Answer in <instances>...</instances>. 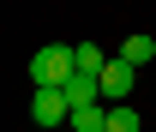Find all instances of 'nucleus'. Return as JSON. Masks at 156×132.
Masks as SVG:
<instances>
[{
    "instance_id": "7ed1b4c3",
    "label": "nucleus",
    "mask_w": 156,
    "mask_h": 132,
    "mask_svg": "<svg viewBox=\"0 0 156 132\" xmlns=\"http://www.w3.org/2000/svg\"><path fill=\"white\" fill-rule=\"evenodd\" d=\"M102 102H126V96L138 90V66L132 60H120V54H108V66H102Z\"/></svg>"
},
{
    "instance_id": "6e6552de",
    "label": "nucleus",
    "mask_w": 156,
    "mask_h": 132,
    "mask_svg": "<svg viewBox=\"0 0 156 132\" xmlns=\"http://www.w3.org/2000/svg\"><path fill=\"white\" fill-rule=\"evenodd\" d=\"M108 132H138V108L132 102H108Z\"/></svg>"
},
{
    "instance_id": "39448f33",
    "label": "nucleus",
    "mask_w": 156,
    "mask_h": 132,
    "mask_svg": "<svg viewBox=\"0 0 156 132\" xmlns=\"http://www.w3.org/2000/svg\"><path fill=\"white\" fill-rule=\"evenodd\" d=\"M72 132H108V102H90V108H72Z\"/></svg>"
},
{
    "instance_id": "0eeeda50",
    "label": "nucleus",
    "mask_w": 156,
    "mask_h": 132,
    "mask_svg": "<svg viewBox=\"0 0 156 132\" xmlns=\"http://www.w3.org/2000/svg\"><path fill=\"white\" fill-rule=\"evenodd\" d=\"M78 48V72H90V78H102V66H108V54H102L96 42H72Z\"/></svg>"
},
{
    "instance_id": "f257e3e1",
    "label": "nucleus",
    "mask_w": 156,
    "mask_h": 132,
    "mask_svg": "<svg viewBox=\"0 0 156 132\" xmlns=\"http://www.w3.org/2000/svg\"><path fill=\"white\" fill-rule=\"evenodd\" d=\"M72 72H78V48H66V42H48L30 54V84H66Z\"/></svg>"
},
{
    "instance_id": "f03ea898",
    "label": "nucleus",
    "mask_w": 156,
    "mask_h": 132,
    "mask_svg": "<svg viewBox=\"0 0 156 132\" xmlns=\"http://www.w3.org/2000/svg\"><path fill=\"white\" fill-rule=\"evenodd\" d=\"M30 120L36 126H72V102H66V90L60 84H36V96H30Z\"/></svg>"
},
{
    "instance_id": "423d86ee",
    "label": "nucleus",
    "mask_w": 156,
    "mask_h": 132,
    "mask_svg": "<svg viewBox=\"0 0 156 132\" xmlns=\"http://www.w3.org/2000/svg\"><path fill=\"white\" fill-rule=\"evenodd\" d=\"M120 60H132V66H150V60H156V36H126V42H120Z\"/></svg>"
},
{
    "instance_id": "20e7f679",
    "label": "nucleus",
    "mask_w": 156,
    "mask_h": 132,
    "mask_svg": "<svg viewBox=\"0 0 156 132\" xmlns=\"http://www.w3.org/2000/svg\"><path fill=\"white\" fill-rule=\"evenodd\" d=\"M60 90H66V102H72V108H90V102H102V84H96L90 72H72Z\"/></svg>"
}]
</instances>
